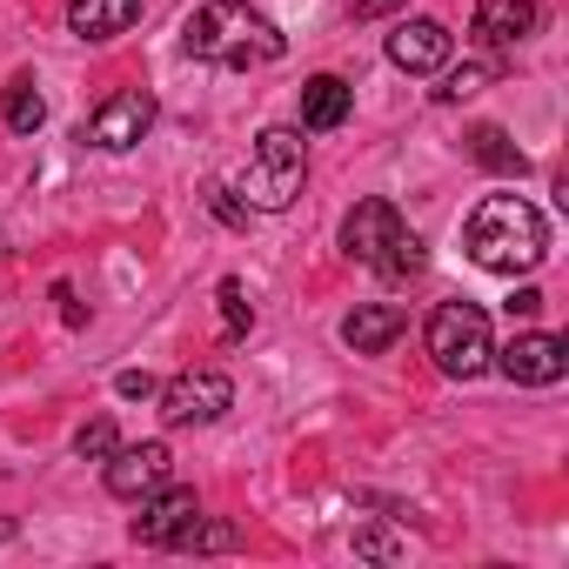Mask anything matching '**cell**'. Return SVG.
Returning <instances> with one entry per match:
<instances>
[{
  "label": "cell",
  "instance_id": "1",
  "mask_svg": "<svg viewBox=\"0 0 569 569\" xmlns=\"http://www.w3.org/2000/svg\"><path fill=\"white\" fill-rule=\"evenodd\" d=\"M181 48L214 68H268L289 54V34L261 8H248V0H208V8H194L181 21Z\"/></svg>",
  "mask_w": 569,
  "mask_h": 569
},
{
  "label": "cell",
  "instance_id": "2",
  "mask_svg": "<svg viewBox=\"0 0 569 569\" xmlns=\"http://www.w3.org/2000/svg\"><path fill=\"white\" fill-rule=\"evenodd\" d=\"M462 248H469V261L489 268V274H529V268H542V254H549V221H542V208L522 201V194H489V201H476V214L462 221Z\"/></svg>",
  "mask_w": 569,
  "mask_h": 569
},
{
  "label": "cell",
  "instance_id": "3",
  "mask_svg": "<svg viewBox=\"0 0 569 569\" xmlns=\"http://www.w3.org/2000/svg\"><path fill=\"white\" fill-rule=\"evenodd\" d=\"M302 181H309V141H302V128H261L254 154H248V168L234 181V194L248 208H261V214H281L302 194Z\"/></svg>",
  "mask_w": 569,
  "mask_h": 569
},
{
  "label": "cell",
  "instance_id": "4",
  "mask_svg": "<svg viewBox=\"0 0 569 569\" xmlns=\"http://www.w3.org/2000/svg\"><path fill=\"white\" fill-rule=\"evenodd\" d=\"M422 349H429V362H436L449 382H476V376L489 369V356H496L489 316H482L476 302H436V316H429V329H422Z\"/></svg>",
  "mask_w": 569,
  "mask_h": 569
},
{
  "label": "cell",
  "instance_id": "5",
  "mask_svg": "<svg viewBox=\"0 0 569 569\" xmlns=\"http://www.w3.org/2000/svg\"><path fill=\"white\" fill-rule=\"evenodd\" d=\"M154 396H161V422L168 429H208V422H221L234 409V382L221 369H188V376H174Z\"/></svg>",
  "mask_w": 569,
  "mask_h": 569
},
{
  "label": "cell",
  "instance_id": "6",
  "mask_svg": "<svg viewBox=\"0 0 569 569\" xmlns=\"http://www.w3.org/2000/svg\"><path fill=\"white\" fill-rule=\"evenodd\" d=\"M489 362H496L516 389H549V382L569 376V342L549 336V329H522V336H509V349H496Z\"/></svg>",
  "mask_w": 569,
  "mask_h": 569
},
{
  "label": "cell",
  "instance_id": "7",
  "mask_svg": "<svg viewBox=\"0 0 569 569\" xmlns=\"http://www.w3.org/2000/svg\"><path fill=\"white\" fill-rule=\"evenodd\" d=\"M148 128H154V94H148V88H121V94H108V101L94 108V121L81 128V141L101 148V154H128Z\"/></svg>",
  "mask_w": 569,
  "mask_h": 569
},
{
  "label": "cell",
  "instance_id": "8",
  "mask_svg": "<svg viewBox=\"0 0 569 569\" xmlns=\"http://www.w3.org/2000/svg\"><path fill=\"white\" fill-rule=\"evenodd\" d=\"M168 476H174L168 442H121V449L101 462V482H108V496H121V502H141V496L161 489Z\"/></svg>",
  "mask_w": 569,
  "mask_h": 569
},
{
  "label": "cell",
  "instance_id": "9",
  "mask_svg": "<svg viewBox=\"0 0 569 569\" xmlns=\"http://www.w3.org/2000/svg\"><path fill=\"white\" fill-rule=\"evenodd\" d=\"M449 54H456V34H449L442 21H429V14H416V21H402V28L389 34V61H396L402 74H442Z\"/></svg>",
  "mask_w": 569,
  "mask_h": 569
},
{
  "label": "cell",
  "instance_id": "10",
  "mask_svg": "<svg viewBox=\"0 0 569 569\" xmlns=\"http://www.w3.org/2000/svg\"><path fill=\"white\" fill-rule=\"evenodd\" d=\"M201 516V502H194V489H181V482H161V489H148L141 496V516L128 522L134 529V542H154V549H168L188 522Z\"/></svg>",
  "mask_w": 569,
  "mask_h": 569
},
{
  "label": "cell",
  "instance_id": "11",
  "mask_svg": "<svg viewBox=\"0 0 569 569\" xmlns=\"http://www.w3.org/2000/svg\"><path fill=\"white\" fill-rule=\"evenodd\" d=\"M396 228H402L396 201L369 194V201H356V208H349V221H342V254H349V261H369V268H376V254L389 248V234H396Z\"/></svg>",
  "mask_w": 569,
  "mask_h": 569
},
{
  "label": "cell",
  "instance_id": "12",
  "mask_svg": "<svg viewBox=\"0 0 569 569\" xmlns=\"http://www.w3.org/2000/svg\"><path fill=\"white\" fill-rule=\"evenodd\" d=\"M141 21V0H68V34L74 41H121Z\"/></svg>",
  "mask_w": 569,
  "mask_h": 569
},
{
  "label": "cell",
  "instance_id": "13",
  "mask_svg": "<svg viewBox=\"0 0 569 569\" xmlns=\"http://www.w3.org/2000/svg\"><path fill=\"white\" fill-rule=\"evenodd\" d=\"M536 0H476V41H489V48H516V41H529L536 34Z\"/></svg>",
  "mask_w": 569,
  "mask_h": 569
},
{
  "label": "cell",
  "instance_id": "14",
  "mask_svg": "<svg viewBox=\"0 0 569 569\" xmlns=\"http://www.w3.org/2000/svg\"><path fill=\"white\" fill-rule=\"evenodd\" d=\"M349 108H356V88H349L342 74H316V81H302V128H309V134L342 128Z\"/></svg>",
  "mask_w": 569,
  "mask_h": 569
},
{
  "label": "cell",
  "instance_id": "15",
  "mask_svg": "<svg viewBox=\"0 0 569 569\" xmlns=\"http://www.w3.org/2000/svg\"><path fill=\"white\" fill-rule=\"evenodd\" d=\"M402 329H409V316H402L396 302H362V309L342 322V342H349L356 356H382Z\"/></svg>",
  "mask_w": 569,
  "mask_h": 569
},
{
  "label": "cell",
  "instance_id": "16",
  "mask_svg": "<svg viewBox=\"0 0 569 569\" xmlns=\"http://www.w3.org/2000/svg\"><path fill=\"white\" fill-rule=\"evenodd\" d=\"M0 121H8V134H41V121H48V101H41L34 74H14L8 88H0Z\"/></svg>",
  "mask_w": 569,
  "mask_h": 569
},
{
  "label": "cell",
  "instance_id": "17",
  "mask_svg": "<svg viewBox=\"0 0 569 569\" xmlns=\"http://www.w3.org/2000/svg\"><path fill=\"white\" fill-rule=\"evenodd\" d=\"M469 161H482L489 174H522L529 168V154L496 128V121H482V128H469Z\"/></svg>",
  "mask_w": 569,
  "mask_h": 569
},
{
  "label": "cell",
  "instance_id": "18",
  "mask_svg": "<svg viewBox=\"0 0 569 569\" xmlns=\"http://www.w3.org/2000/svg\"><path fill=\"white\" fill-rule=\"evenodd\" d=\"M376 268H382V281H416V274L429 268V248H422V234L396 228V234H389V248L376 254Z\"/></svg>",
  "mask_w": 569,
  "mask_h": 569
},
{
  "label": "cell",
  "instance_id": "19",
  "mask_svg": "<svg viewBox=\"0 0 569 569\" xmlns=\"http://www.w3.org/2000/svg\"><path fill=\"white\" fill-rule=\"evenodd\" d=\"M234 542H241V529H234V522H201V516H194V522H188L168 549H188V556H221V549H234Z\"/></svg>",
  "mask_w": 569,
  "mask_h": 569
},
{
  "label": "cell",
  "instance_id": "20",
  "mask_svg": "<svg viewBox=\"0 0 569 569\" xmlns=\"http://www.w3.org/2000/svg\"><path fill=\"white\" fill-rule=\"evenodd\" d=\"M214 302H221V336H228V342H241V336L254 329V302H248V289L228 274L221 289H214Z\"/></svg>",
  "mask_w": 569,
  "mask_h": 569
},
{
  "label": "cell",
  "instance_id": "21",
  "mask_svg": "<svg viewBox=\"0 0 569 569\" xmlns=\"http://www.w3.org/2000/svg\"><path fill=\"white\" fill-rule=\"evenodd\" d=\"M114 449H121L114 416H94V422H81V429H74V456H81V462H108Z\"/></svg>",
  "mask_w": 569,
  "mask_h": 569
},
{
  "label": "cell",
  "instance_id": "22",
  "mask_svg": "<svg viewBox=\"0 0 569 569\" xmlns=\"http://www.w3.org/2000/svg\"><path fill=\"white\" fill-rule=\"evenodd\" d=\"M482 81H489V68H476V61H462V68H442V88H436V101H469V94H482Z\"/></svg>",
  "mask_w": 569,
  "mask_h": 569
},
{
  "label": "cell",
  "instance_id": "23",
  "mask_svg": "<svg viewBox=\"0 0 569 569\" xmlns=\"http://www.w3.org/2000/svg\"><path fill=\"white\" fill-rule=\"evenodd\" d=\"M356 556H369V562H402V556H409V542H402V536H389V529H369V522H362V529H356Z\"/></svg>",
  "mask_w": 569,
  "mask_h": 569
},
{
  "label": "cell",
  "instance_id": "24",
  "mask_svg": "<svg viewBox=\"0 0 569 569\" xmlns=\"http://www.w3.org/2000/svg\"><path fill=\"white\" fill-rule=\"evenodd\" d=\"M208 208H214V214H221L228 228H248V214H254V208H248V201H234V194H228L221 181H208Z\"/></svg>",
  "mask_w": 569,
  "mask_h": 569
},
{
  "label": "cell",
  "instance_id": "25",
  "mask_svg": "<svg viewBox=\"0 0 569 569\" xmlns=\"http://www.w3.org/2000/svg\"><path fill=\"white\" fill-rule=\"evenodd\" d=\"M114 396L148 402V396H154V376H148V369H121V376H114Z\"/></svg>",
  "mask_w": 569,
  "mask_h": 569
},
{
  "label": "cell",
  "instance_id": "26",
  "mask_svg": "<svg viewBox=\"0 0 569 569\" xmlns=\"http://www.w3.org/2000/svg\"><path fill=\"white\" fill-rule=\"evenodd\" d=\"M509 316H522V322H529V316H542V289H529V281H522V289L509 296Z\"/></svg>",
  "mask_w": 569,
  "mask_h": 569
},
{
  "label": "cell",
  "instance_id": "27",
  "mask_svg": "<svg viewBox=\"0 0 569 569\" xmlns=\"http://www.w3.org/2000/svg\"><path fill=\"white\" fill-rule=\"evenodd\" d=\"M54 302H61V316H68V329H81V322H88V309L74 302V289H68V281H54Z\"/></svg>",
  "mask_w": 569,
  "mask_h": 569
},
{
  "label": "cell",
  "instance_id": "28",
  "mask_svg": "<svg viewBox=\"0 0 569 569\" xmlns=\"http://www.w3.org/2000/svg\"><path fill=\"white\" fill-rule=\"evenodd\" d=\"M349 8H356V21H382V14L402 8V0H349Z\"/></svg>",
  "mask_w": 569,
  "mask_h": 569
},
{
  "label": "cell",
  "instance_id": "29",
  "mask_svg": "<svg viewBox=\"0 0 569 569\" xmlns=\"http://www.w3.org/2000/svg\"><path fill=\"white\" fill-rule=\"evenodd\" d=\"M14 536H21V522H14V516H0V542H14Z\"/></svg>",
  "mask_w": 569,
  "mask_h": 569
}]
</instances>
